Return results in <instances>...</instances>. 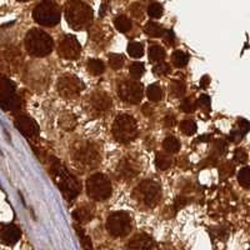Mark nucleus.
Instances as JSON below:
<instances>
[{"mask_svg": "<svg viewBox=\"0 0 250 250\" xmlns=\"http://www.w3.org/2000/svg\"><path fill=\"white\" fill-rule=\"evenodd\" d=\"M70 159L79 170H93L102 162V149L98 144L88 140L77 142L70 149Z\"/></svg>", "mask_w": 250, "mask_h": 250, "instance_id": "1", "label": "nucleus"}, {"mask_svg": "<svg viewBox=\"0 0 250 250\" xmlns=\"http://www.w3.org/2000/svg\"><path fill=\"white\" fill-rule=\"evenodd\" d=\"M50 175L68 202L74 200L82 191V184L55 156L50 158Z\"/></svg>", "mask_w": 250, "mask_h": 250, "instance_id": "2", "label": "nucleus"}, {"mask_svg": "<svg viewBox=\"0 0 250 250\" xmlns=\"http://www.w3.org/2000/svg\"><path fill=\"white\" fill-rule=\"evenodd\" d=\"M65 18L74 30H84L93 21V9L82 0H70L65 5Z\"/></svg>", "mask_w": 250, "mask_h": 250, "instance_id": "3", "label": "nucleus"}, {"mask_svg": "<svg viewBox=\"0 0 250 250\" xmlns=\"http://www.w3.org/2000/svg\"><path fill=\"white\" fill-rule=\"evenodd\" d=\"M54 46L53 38L40 29H31L25 37V48L33 57L43 58L51 53Z\"/></svg>", "mask_w": 250, "mask_h": 250, "instance_id": "4", "label": "nucleus"}, {"mask_svg": "<svg viewBox=\"0 0 250 250\" xmlns=\"http://www.w3.org/2000/svg\"><path fill=\"white\" fill-rule=\"evenodd\" d=\"M134 199L146 208H154L162 199V187L154 180H144L133 191Z\"/></svg>", "mask_w": 250, "mask_h": 250, "instance_id": "5", "label": "nucleus"}, {"mask_svg": "<svg viewBox=\"0 0 250 250\" xmlns=\"http://www.w3.org/2000/svg\"><path fill=\"white\" fill-rule=\"evenodd\" d=\"M113 135L115 140L123 144L133 142L138 137L137 120L129 114H122L117 117L113 124Z\"/></svg>", "mask_w": 250, "mask_h": 250, "instance_id": "6", "label": "nucleus"}, {"mask_svg": "<svg viewBox=\"0 0 250 250\" xmlns=\"http://www.w3.org/2000/svg\"><path fill=\"white\" fill-rule=\"evenodd\" d=\"M113 187H111L110 179L104 174H93L86 180V193L89 198L97 202L106 200L110 198Z\"/></svg>", "mask_w": 250, "mask_h": 250, "instance_id": "7", "label": "nucleus"}, {"mask_svg": "<svg viewBox=\"0 0 250 250\" xmlns=\"http://www.w3.org/2000/svg\"><path fill=\"white\" fill-rule=\"evenodd\" d=\"M35 21L44 26H55L60 23V8L54 0H43L38 4L33 13Z\"/></svg>", "mask_w": 250, "mask_h": 250, "instance_id": "8", "label": "nucleus"}, {"mask_svg": "<svg viewBox=\"0 0 250 250\" xmlns=\"http://www.w3.org/2000/svg\"><path fill=\"white\" fill-rule=\"evenodd\" d=\"M21 105L17 86L10 79L0 75V106L6 111H17Z\"/></svg>", "mask_w": 250, "mask_h": 250, "instance_id": "9", "label": "nucleus"}, {"mask_svg": "<svg viewBox=\"0 0 250 250\" xmlns=\"http://www.w3.org/2000/svg\"><path fill=\"white\" fill-rule=\"evenodd\" d=\"M106 230L115 238L128 235L131 230V216L126 211H115L106 220Z\"/></svg>", "mask_w": 250, "mask_h": 250, "instance_id": "10", "label": "nucleus"}, {"mask_svg": "<svg viewBox=\"0 0 250 250\" xmlns=\"http://www.w3.org/2000/svg\"><path fill=\"white\" fill-rule=\"evenodd\" d=\"M57 88L62 98L71 99V98L78 97V95L84 90L85 85H84V83H83L79 78L75 77V75L65 74L59 78Z\"/></svg>", "mask_w": 250, "mask_h": 250, "instance_id": "11", "label": "nucleus"}, {"mask_svg": "<svg viewBox=\"0 0 250 250\" xmlns=\"http://www.w3.org/2000/svg\"><path fill=\"white\" fill-rule=\"evenodd\" d=\"M143 84L134 80H123L118 86V95L122 100L130 104H138L143 99Z\"/></svg>", "mask_w": 250, "mask_h": 250, "instance_id": "12", "label": "nucleus"}, {"mask_svg": "<svg viewBox=\"0 0 250 250\" xmlns=\"http://www.w3.org/2000/svg\"><path fill=\"white\" fill-rule=\"evenodd\" d=\"M142 170V163L135 156L128 155L123 158L117 167L118 178L124 180H131Z\"/></svg>", "mask_w": 250, "mask_h": 250, "instance_id": "13", "label": "nucleus"}, {"mask_svg": "<svg viewBox=\"0 0 250 250\" xmlns=\"http://www.w3.org/2000/svg\"><path fill=\"white\" fill-rule=\"evenodd\" d=\"M58 53L59 57L66 60H75L80 57L82 53V46L74 35H65L60 40L59 46H58Z\"/></svg>", "mask_w": 250, "mask_h": 250, "instance_id": "14", "label": "nucleus"}, {"mask_svg": "<svg viewBox=\"0 0 250 250\" xmlns=\"http://www.w3.org/2000/svg\"><path fill=\"white\" fill-rule=\"evenodd\" d=\"M86 104H88L89 111H93L99 115V114L106 113L111 108L113 100L105 91H94L86 99Z\"/></svg>", "mask_w": 250, "mask_h": 250, "instance_id": "15", "label": "nucleus"}, {"mask_svg": "<svg viewBox=\"0 0 250 250\" xmlns=\"http://www.w3.org/2000/svg\"><path fill=\"white\" fill-rule=\"evenodd\" d=\"M15 126L26 138H37L39 135V125L28 115H19L15 119Z\"/></svg>", "mask_w": 250, "mask_h": 250, "instance_id": "16", "label": "nucleus"}, {"mask_svg": "<svg viewBox=\"0 0 250 250\" xmlns=\"http://www.w3.org/2000/svg\"><path fill=\"white\" fill-rule=\"evenodd\" d=\"M154 240L146 234H137L129 240L126 250H153Z\"/></svg>", "mask_w": 250, "mask_h": 250, "instance_id": "17", "label": "nucleus"}, {"mask_svg": "<svg viewBox=\"0 0 250 250\" xmlns=\"http://www.w3.org/2000/svg\"><path fill=\"white\" fill-rule=\"evenodd\" d=\"M21 236V231L15 225H5L0 229V240L6 245H14Z\"/></svg>", "mask_w": 250, "mask_h": 250, "instance_id": "18", "label": "nucleus"}, {"mask_svg": "<svg viewBox=\"0 0 250 250\" xmlns=\"http://www.w3.org/2000/svg\"><path fill=\"white\" fill-rule=\"evenodd\" d=\"M94 214H95V208H94V205L83 204L73 211V218L78 223H88L94 218Z\"/></svg>", "mask_w": 250, "mask_h": 250, "instance_id": "19", "label": "nucleus"}, {"mask_svg": "<svg viewBox=\"0 0 250 250\" xmlns=\"http://www.w3.org/2000/svg\"><path fill=\"white\" fill-rule=\"evenodd\" d=\"M74 229H75V231H77V235H78V238H79L80 244H82L83 249H84V250H94L93 243H91L90 236H89L88 234L85 233V230H84V229H83V228L80 227V225H78V224L74 225Z\"/></svg>", "mask_w": 250, "mask_h": 250, "instance_id": "20", "label": "nucleus"}, {"mask_svg": "<svg viewBox=\"0 0 250 250\" xmlns=\"http://www.w3.org/2000/svg\"><path fill=\"white\" fill-rule=\"evenodd\" d=\"M155 165L159 170H168L173 165V158L169 154L158 153L155 156Z\"/></svg>", "mask_w": 250, "mask_h": 250, "instance_id": "21", "label": "nucleus"}, {"mask_svg": "<svg viewBox=\"0 0 250 250\" xmlns=\"http://www.w3.org/2000/svg\"><path fill=\"white\" fill-rule=\"evenodd\" d=\"M86 68H88V71L91 75H100L105 71L104 62L99 59H89Z\"/></svg>", "mask_w": 250, "mask_h": 250, "instance_id": "22", "label": "nucleus"}, {"mask_svg": "<svg viewBox=\"0 0 250 250\" xmlns=\"http://www.w3.org/2000/svg\"><path fill=\"white\" fill-rule=\"evenodd\" d=\"M165 57H167V53L163 46L154 44L149 48V60L150 62H162L165 59Z\"/></svg>", "mask_w": 250, "mask_h": 250, "instance_id": "23", "label": "nucleus"}, {"mask_svg": "<svg viewBox=\"0 0 250 250\" xmlns=\"http://www.w3.org/2000/svg\"><path fill=\"white\" fill-rule=\"evenodd\" d=\"M187 91V86L183 82L180 80H174V82L170 83L169 85V93H170L171 97L174 98H180L183 97Z\"/></svg>", "mask_w": 250, "mask_h": 250, "instance_id": "24", "label": "nucleus"}, {"mask_svg": "<svg viewBox=\"0 0 250 250\" xmlns=\"http://www.w3.org/2000/svg\"><path fill=\"white\" fill-rule=\"evenodd\" d=\"M59 125L65 130H73L77 126V118L70 113H66L60 117Z\"/></svg>", "mask_w": 250, "mask_h": 250, "instance_id": "25", "label": "nucleus"}, {"mask_svg": "<svg viewBox=\"0 0 250 250\" xmlns=\"http://www.w3.org/2000/svg\"><path fill=\"white\" fill-rule=\"evenodd\" d=\"M144 31H145V34L149 35V37L151 38H160L164 35L165 30L163 29V26L159 25V24L150 21V23H148L146 25H145Z\"/></svg>", "mask_w": 250, "mask_h": 250, "instance_id": "26", "label": "nucleus"}, {"mask_svg": "<svg viewBox=\"0 0 250 250\" xmlns=\"http://www.w3.org/2000/svg\"><path fill=\"white\" fill-rule=\"evenodd\" d=\"M114 25L120 33H126L131 29V21L129 18H126L125 15H119V17L115 18L114 20Z\"/></svg>", "mask_w": 250, "mask_h": 250, "instance_id": "27", "label": "nucleus"}, {"mask_svg": "<svg viewBox=\"0 0 250 250\" xmlns=\"http://www.w3.org/2000/svg\"><path fill=\"white\" fill-rule=\"evenodd\" d=\"M146 97H148V99L150 102H159L163 98V90L160 88V85H158V84H151V85H149L148 89H146Z\"/></svg>", "mask_w": 250, "mask_h": 250, "instance_id": "28", "label": "nucleus"}, {"mask_svg": "<svg viewBox=\"0 0 250 250\" xmlns=\"http://www.w3.org/2000/svg\"><path fill=\"white\" fill-rule=\"evenodd\" d=\"M189 62V55L183 50H175L173 54V62L176 68H184Z\"/></svg>", "mask_w": 250, "mask_h": 250, "instance_id": "29", "label": "nucleus"}, {"mask_svg": "<svg viewBox=\"0 0 250 250\" xmlns=\"http://www.w3.org/2000/svg\"><path fill=\"white\" fill-rule=\"evenodd\" d=\"M163 148L168 153H178L180 150V143L175 137H168L163 142Z\"/></svg>", "mask_w": 250, "mask_h": 250, "instance_id": "30", "label": "nucleus"}, {"mask_svg": "<svg viewBox=\"0 0 250 250\" xmlns=\"http://www.w3.org/2000/svg\"><path fill=\"white\" fill-rule=\"evenodd\" d=\"M228 150V144L225 140L220 139V140H216L213 145V153H211L210 156H213L214 159H218L219 156L224 155Z\"/></svg>", "mask_w": 250, "mask_h": 250, "instance_id": "31", "label": "nucleus"}, {"mask_svg": "<svg viewBox=\"0 0 250 250\" xmlns=\"http://www.w3.org/2000/svg\"><path fill=\"white\" fill-rule=\"evenodd\" d=\"M128 54L131 58H142L144 55V45L142 43H138V42H133L128 45Z\"/></svg>", "mask_w": 250, "mask_h": 250, "instance_id": "32", "label": "nucleus"}, {"mask_svg": "<svg viewBox=\"0 0 250 250\" xmlns=\"http://www.w3.org/2000/svg\"><path fill=\"white\" fill-rule=\"evenodd\" d=\"M235 171V167H234L233 163L230 162H224L220 164L219 167V175L222 179H227L229 176H231Z\"/></svg>", "mask_w": 250, "mask_h": 250, "instance_id": "33", "label": "nucleus"}, {"mask_svg": "<svg viewBox=\"0 0 250 250\" xmlns=\"http://www.w3.org/2000/svg\"><path fill=\"white\" fill-rule=\"evenodd\" d=\"M129 73H130V77L133 79L138 80L143 77V74L145 73V66L143 62H133L129 68Z\"/></svg>", "mask_w": 250, "mask_h": 250, "instance_id": "34", "label": "nucleus"}, {"mask_svg": "<svg viewBox=\"0 0 250 250\" xmlns=\"http://www.w3.org/2000/svg\"><path fill=\"white\" fill-rule=\"evenodd\" d=\"M196 124L193 120H183L180 123V130L185 134V135H193L196 133Z\"/></svg>", "mask_w": 250, "mask_h": 250, "instance_id": "35", "label": "nucleus"}, {"mask_svg": "<svg viewBox=\"0 0 250 250\" xmlns=\"http://www.w3.org/2000/svg\"><path fill=\"white\" fill-rule=\"evenodd\" d=\"M109 65L114 70H119L124 65V57L120 54H110L109 55Z\"/></svg>", "mask_w": 250, "mask_h": 250, "instance_id": "36", "label": "nucleus"}, {"mask_svg": "<svg viewBox=\"0 0 250 250\" xmlns=\"http://www.w3.org/2000/svg\"><path fill=\"white\" fill-rule=\"evenodd\" d=\"M163 12H164L163 5L159 3H156V1H153L148 8V14L150 15L151 18H154V19H159V18H162Z\"/></svg>", "mask_w": 250, "mask_h": 250, "instance_id": "37", "label": "nucleus"}, {"mask_svg": "<svg viewBox=\"0 0 250 250\" xmlns=\"http://www.w3.org/2000/svg\"><path fill=\"white\" fill-rule=\"evenodd\" d=\"M249 171H250L249 168H248V167H245V168L240 169V171H239V174H238L239 183H240V185H242V187H244L245 189H249V187H250V178H249L250 173Z\"/></svg>", "mask_w": 250, "mask_h": 250, "instance_id": "38", "label": "nucleus"}, {"mask_svg": "<svg viewBox=\"0 0 250 250\" xmlns=\"http://www.w3.org/2000/svg\"><path fill=\"white\" fill-rule=\"evenodd\" d=\"M171 71L170 65L168 62H159L156 64L153 68V73L156 75V77H164V75H168Z\"/></svg>", "mask_w": 250, "mask_h": 250, "instance_id": "39", "label": "nucleus"}, {"mask_svg": "<svg viewBox=\"0 0 250 250\" xmlns=\"http://www.w3.org/2000/svg\"><path fill=\"white\" fill-rule=\"evenodd\" d=\"M180 109H182L184 113H194L196 109V103H194L193 99H190V98H188V99H185L184 102L182 103V105H180Z\"/></svg>", "mask_w": 250, "mask_h": 250, "instance_id": "40", "label": "nucleus"}, {"mask_svg": "<svg viewBox=\"0 0 250 250\" xmlns=\"http://www.w3.org/2000/svg\"><path fill=\"white\" fill-rule=\"evenodd\" d=\"M247 160H248V154L244 149L240 148V149H236V150L234 151V162L239 163V164H244V163H247Z\"/></svg>", "mask_w": 250, "mask_h": 250, "instance_id": "41", "label": "nucleus"}, {"mask_svg": "<svg viewBox=\"0 0 250 250\" xmlns=\"http://www.w3.org/2000/svg\"><path fill=\"white\" fill-rule=\"evenodd\" d=\"M196 105L199 106V108L205 109V110H209L211 105V99L210 97H208V95H202V97L198 99V103H196Z\"/></svg>", "mask_w": 250, "mask_h": 250, "instance_id": "42", "label": "nucleus"}, {"mask_svg": "<svg viewBox=\"0 0 250 250\" xmlns=\"http://www.w3.org/2000/svg\"><path fill=\"white\" fill-rule=\"evenodd\" d=\"M245 134L243 133L242 130H239V129H236V130H233L230 131V134H229V140H230L231 143H239L240 140L243 139V137H244Z\"/></svg>", "mask_w": 250, "mask_h": 250, "instance_id": "43", "label": "nucleus"}, {"mask_svg": "<svg viewBox=\"0 0 250 250\" xmlns=\"http://www.w3.org/2000/svg\"><path fill=\"white\" fill-rule=\"evenodd\" d=\"M163 38H164L165 43L168 44V45H174V42H175V35H174V33L171 30H165L164 31V35H163Z\"/></svg>", "mask_w": 250, "mask_h": 250, "instance_id": "44", "label": "nucleus"}, {"mask_svg": "<svg viewBox=\"0 0 250 250\" xmlns=\"http://www.w3.org/2000/svg\"><path fill=\"white\" fill-rule=\"evenodd\" d=\"M238 128H239V130H242L243 133L247 134L248 130H249V122L245 119H239L238 120Z\"/></svg>", "mask_w": 250, "mask_h": 250, "instance_id": "45", "label": "nucleus"}, {"mask_svg": "<svg viewBox=\"0 0 250 250\" xmlns=\"http://www.w3.org/2000/svg\"><path fill=\"white\" fill-rule=\"evenodd\" d=\"M130 10L133 12V15L135 18H142L143 12H142V6H140L139 4H134V5L131 6Z\"/></svg>", "mask_w": 250, "mask_h": 250, "instance_id": "46", "label": "nucleus"}, {"mask_svg": "<svg viewBox=\"0 0 250 250\" xmlns=\"http://www.w3.org/2000/svg\"><path fill=\"white\" fill-rule=\"evenodd\" d=\"M164 123L167 128H173L174 125H175V117L174 115H167L164 119Z\"/></svg>", "mask_w": 250, "mask_h": 250, "instance_id": "47", "label": "nucleus"}, {"mask_svg": "<svg viewBox=\"0 0 250 250\" xmlns=\"http://www.w3.org/2000/svg\"><path fill=\"white\" fill-rule=\"evenodd\" d=\"M188 203V200L185 199L184 196H179V198H178V199L175 200V207H176V210H178V209H182L183 207H184L185 204H187Z\"/></svg>", "mask_w": 250, "mask_h": 250, "instance_id": "48", "label": "nucleus"}, {"mask_svg": "<svg viewBox=\"0 0 250 250\" xmlns=\"http://www.w3.org/2000/svg\"><path fill=\"white\" fill-rule=\"evenodd\" d=\"M143 113H144L145 117H150V115H153V106H150V104H145V105L143 106Z\"/></svg>", "mask_w": 250, "mask_h": 250, "instance_id": "49", "label": "nucleus"}, {"mask_svg": "<svg viewBox=\"0 0 250 250\" xmlns=\"http://www.w3.org/2000/svg\"><path fill=\"white\" fill-rule=\"evenodd\" d=\"M199 84H200V86H202V88H204V89L208 88V85L210 84V78H209V75H204V77L200 79Z\"/></svg>", "mask_w": 250, "mask_h": 250, "instance_id": "50", "label": "nucleus"}, {"mask_svg": "<svg viewBox=\"0 0 250 250\" xmlns=\"http://www.w3.org/2000/svg\"><path fill=\"white\" fill-rule=\"evenodd\" d=\"M210 139H211L210 135H203V137L198 138V139L195 140V143H198V142H209Z\"/></svg>", "mask_w": 250, "mask_h": 250, "instance_id": "51", "label": "nucleus"}, {"mask_svg": "<svg viewBox=\"0 0 250 250\" xmlns=\"http://www.w3.org/2000/svg\"><path fill=\"white\" fill-rule=\"evenodd\" d=\"M105 12H106V3L104 1L102 8H100V17H104V15H105Z\"/></svg>", "mask_w": 250, "mask_h": 250, "instance_id": "52", "label": "nucleus"}, {"mask_svg": "<svg viewBox=\"0 0 250 250\" xmlns=\"http://www.w3.org/2000/svg\"><path fill=\"white\" fill-rule=\"evenodd\" d=\"M18 1H28V0H18Z\"/></svg>", "mask_w": 250, "mask_h": 250, "instance_id": "53", "label": "nucleus"}]
</instances>
